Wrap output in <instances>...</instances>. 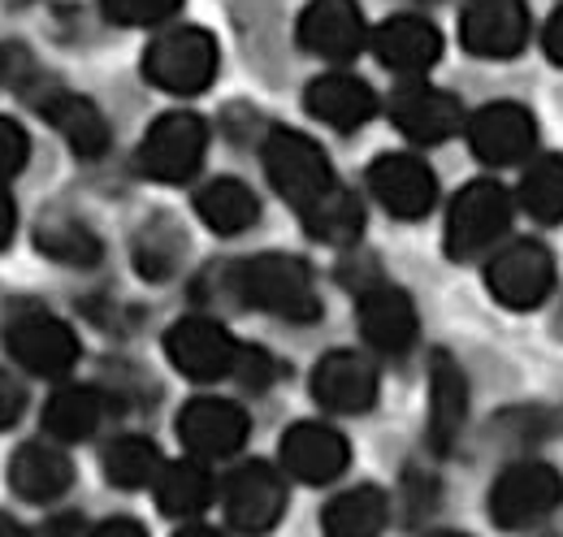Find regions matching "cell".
Listing matches in <instances>:
<instances>
[{
    "label": "cell",
    "mask_w": 563,
    "mask_h": 537,
    "mask_svg": "<svg viewBox=\"0 0 563 537\" xmlns=\"http://www.w3.org/2000/svg\"><path fill=\"white\" fill-rule=\"evenodd\" d=\"M225 277H230L234 299L247 304V308L274 313V317L295 321V326H308V321L321 317V295L312 286V268L299 256L265 252V256L239 261Z\"/></svg>",
    "instance_id": "obj_1"
},
{
    "label": "cell",
    "mask_w": 563,
    "mask_h": 537,
    "mask_svg": "<svg viewBox=\"0 0 563 537\" xmlns=\"http://www.w3.org/2000/svg\"><path fill=\"white\" fill-rule=\"evenodd\" d=\"M212 74H217V40L200 26L165 31L143 53V78L169 96H200Z\"/></svg>",
    "instance_id": "obj_2"
},
{
    "label": "cell",
    "mask_w": 563,
    "mask_h": 537,
    "mask_svg": "<svg viewBox=\"0 0 563 537\" xmlns=\"http://www.w3.org/2000/svg\"><path fill=\"white\" fill-rule=\"evenodd\" d=\"M265 174L282 200L295 204L299 212L334 187V169H330V156L321 152V143L299 131H282V127L265 139Z\"/></svg>",
    "instance_id": "obj_3"
},
{
    "label": "cell",
    "mask_w": 563,
    "mask_h": 537,
    "mask_svg": "<svg viewBox=\"0 0 563 537\" xmlns=\"http://www.w3.org/2000/svg\"><path fill=\"white\" fill-rule=\"evenodd\" d=\"M511 226V200L507 191L494 183V178H482V183H468L451 212H446V256L451 261H473L482 256L486 248H494Z\"/></svg>",
    "instance_id": "obj_4"
},
{
    "label": "cell",
    "mask_w": 563,
    "mask_h": 537,
    "mask_svg": "<svg viewBox=\"0 0 563 537\" xmlns=\"http://www.w3.org/2000/svg\"><path fill=\"white\" fill-rule=\"evenodd\" d=\"M209 127L196 113H165L152 122L135 152V169L152 183H187L205 165Z\"/></svg>",
    "instance_id": "obj_5"
},
{
    "label": "cell",
    "mask_w": 563,
    "mask_h": 537,
    "mask_svg": "<svg viewBox=\"0 0 563 537\" xmlns=\"http://www.w3.org/2000/svg\"><path fill=\"white\" fill-rule=\"evenodd\" d=\"M563 503V476L551 464L520 460L494 481L490 520L498 529H529Z\"/></svg>",
    "instance_id": "obj_6"
},
{
    "label": "cell",
    "mask_w": 563,
    "mask_h": 537,
    "mask_svg": "<svg viewBox=\"0 0 563 537\" xmlns=\"http://www.w3.org/2000/svg\"><path fill=\"white\" fill-rule=\"evenodd\" d=\"M165 355L183 377L217 382V377H234L243 342L209 317H183L165 330Z\"/></svg>",
    "instance_id": "obj_7"
},
{
    "label": "cell",
    "mask_w": 563,
    "mask_h": 537,
    "mask_svg": "<svg viewBox=\"0 0 563 537\" xmlns=\"http://www.w3.org/2000/svg\"><path fill=\"white\" fill-rule=\"evenodd\" d=\"M4 347L35 377H66L78 364V338H74V330L62 317L44 313V308L18 313L4 326Z\"/></svg>",
    "instance_id": "obj_8"
},
{
    "label": "cell",
    "mask_w": 563,
    "mask_h": 537,
    "mask_svg": "<svg viewBox=\"0 0 563 537\" xmlns=\"http://www.w3.org/2000/svg\"><path fill=\"white\" fill-rule=\"evenodd\" d=\"M486 286L503 308L529 313V308L547 304V295L555 291V256L533 239L507 243L486 265Z\"/></svg>",
    "instance_id": "obj_9"
},
{
    "label": "cell",
    "mask_w": 563,
    "mask_h": 537,
    "mask_svg": "<svg viewBox=\"0 0 563 537\" xmlns=\"http://www.w3.org/2000/svg\"><path fill=\"white\" fill-rule=\"evenodd\" d=\"M221 498H225L230 529H239L247 537H265L286 512V481H282V472L274 464L252 460L239 472H230Z\"/></svg>",
    "instance_id": "obj_10"
},
{
    "label": "cell",
    "mask_w": 563,
    "mask_h": 537,
    "mask_svg": "<svg viewBox=\"0 0 563 537\" xmlns=\"http://www.w3.org/2000/svg\"><path fill=\"white\" fill-rule=\"evenodd\" d=\"M460 40L473 57L507 62L529 44V4L525 0H468L460 18Z\"/></svg>",
    "instance_id": "obj_11"
},
{
    "label": "cell",
    "mask_w": 563,
    "mask_h": 537,
    "mask_svg": "<svg viewBox=\"0 0 563 537\" xmlns=\"http://www.w3.org/2000/svg\"><path fill=\"white\" fill-rule=\"evenodd\" d=\"M282 469L290 472L295 481L303 485H330L339 481L347 464H352V447L339 429L330 425H317V420H299L282 434Z\"/></svg>",
    "instance_id": "obj_12"
},
{
    "label": "cell",
    "mask_w": 563,
    "mask_h": 537,
    "mask_svg": "<svg viewBox=\"0 0 563 537\" xmlns=\"http://www.w3.org/2000/svg\"><path fill=\"white\" fill-rule=\"evenodd\" d=\"M368 187H373L377 204H382L390 217H399V221H417V217H424V212L433 208V200H438V178H433V169L424 165L421 156H408V152H386V156H377L373 169H368Z\"/></svg>",
    "instance_id": "obj_13"
},
{
    "label": "cell",
    "mask_w": 563,
    "mask_h": 537,
    "mask_svg": "<svg viewBox=\"0 0 563 537\" xmlns=\"http://www.w3.org/2000/svg\"><path fill=\"white\" fill-rule=\"evenodd\" d=\"M468 143L477 152V161L486 165H516L533 152L538 143V122L525 105L516 100H494L486 109H477L468 118Z\"/></svg>",
    "instance_id": "obj_14"
},
{
    "label": "cell",
    "mask_w": 563,
    "mask_h": 537,
    "mask_svg": "<svg viewBox=\"0 0 563 537\" xmlns=\"http://www.w3.org/2000/svg\"><path fill=\"white\" fill-rule=\"evenodd\" d=\"M178 438L196 460H225L247 442V412L230 399H191L178 412Z\"/></svg>",
    "instance_id": "obj_15"
},
{
    "label": "cell",
    "mask_w": 563,
    "mask_h": 537,
    "mask_svg": "<svg viewBox=\"0 0 563 537\" xmlns=\"http://www.w3.org/2000/svg\"><path fill=\"white\" fill-rule=\"evenodd\" d=\"M312 399L325 412L355 416L377 403V369L360 351H330L312 369Z\"/></svg>",
    "instance_id": "obj_16"
},
{
    "label": "cell",
    "mask_w": 563,
    "mask_h": 537,
    "mask_svg": "<svg viewBox=\"0 0 563 537\" xmlns=\"http://www.w3.org/2000/svg\"><path fill=\"white\" fill-rule=\"evenodd\" d=\"M364 13L355 0H312L299 18V44L325 62H352L364 48Z\"/></svg>",
    "instance_id": "obj_17"
},
{
    "label": "cell",
    "mask_w": 563,
    "mask_h": 537,
    "mask_svg": "<svg viewBox=\"0 0 563 537\" xmlns=\"http://www.w3.org/2000/svg\"><path fill=\"white\" fill-rule=\"evenodd\" d=\"M390 122L408 134L412 143H442L464 127V109L451 91H438V87H404L395 91L390 100Z\"/></svg>",
    "instance_id": "obj_18"
},
{
    "label": "cell",
    "mask_w": 563,
    "mask_h": 537,
    "mask_svg": "<svg viewBox=\"0 0 563 537\" xmlns=\"http://www.w3.org/2000/svg\"><path fill=\"white\" fill-rule=\"evenodd\" d=\"M360 330L364 338L386 351V355H399L417 342V308L412 299L390 286V282H377V286H364L360 291Z\"/></svg>",
    "instance_id": "obj_19"
},
{
    "label": "cell",
    "mask_w": 563,
    "mask_h": 537,
    "mask_svg": "<svg viewBox=\"0 0 563 537\" xmlns=\"http://www.w3.org/2000/svg\"><path fill=\"white\" fill-rule=\"evenodd\" d=\"M464 420H468V382L446 351H433L429 360V447L446 456L460 442Z\"/></svg>",
    "instance_id": "obj_20"
},
{
    "label": "cell",
    "mask_w": 563,
    "mask_h": 537,
    "mask_svg": "<svg viewBox=\"0 0 563 537\" xmlns=\"http://www.w3.org/2000/svg\"><path fill=\"white\" fill-rule=\"evenodd\" d=\"M303 109H308L317 122H325V127L347 134V131H360V127L377 113V96H373V87L360 83L355 74H321L317 83H308Z\"/></svg>",
    "instance_id": "obj_21"
},
{
    "label": "cell",
    "mask_w": 563,
    "mask_h": 537,
    "mask_svg": "<svg viewBox=\"0 0 563 537\" xmlns=\"http://www.w3.org/2000/svg\"><path fill=\"white\" fill-rule=\"evenodd\" d=\"M74 464L66 451L48 447V442H26L13 451L9 460V490L26 503H53L70 490Z\"/></svg>",
    "instance_id": "obj_22"
},
{
    "label": "cell",
    "mask_w": 563,
    "mask_h": 537,
    "mask_svg": "<svg viewBox=\"0 0 563 537\" xmlns=\"http://www.w3.org/2000/svg\"><path fill=\"white\" fill-rule=\"evenodd\" d=\"M40 113L53 122V131L70 143L74 156L96 161V156L109 152V139H113V134H109V122H104V113H100L87 96L48 91V96H40Z\"/></svg>",
    "instance_id": "obj_23"
},
{
    "label": "cell",
    "mask_w": 563,
    "mask_h": 537,
    "mask_svg": "<svg viewBox=\"0 0 563 537\" xmlns=\"http://www.w3.org/2000/svg\"><path fill=\"white\" fill-rule=\"evenodd\" d=\"M373 53H377L382 66L417 74V69H429L442 57V35H438L433 22L404 13V18H390L373 31Z\"/></svg>",
    "instance_id": "obj_24"
},
{
    "label": "cell",
    "mask_w": 563,
    "mask_h": 537,
    "mask_svg": "<svg viewBox=\"0 0 563 537\" xmlns=\"http://www.w3.org/2000/svg\"><path fill=\"white\" fill-rule=\"evenodd\" d=\"M196 212L212 234H243L261 221V200L239 178H212L209 187H200V196H196Z\"/></svg>",
    "instance_id": "obj_25"
},
{
    "label": "cell",
    "mask_w": 563,
    "mask_h": 537,
    "mask_svg": "<svg viewBox=\"0 0 563 537\" xmlns=\"http://www.w3.org/2000/svg\"><path fill=\"white\" fill-rule=\"evenodd\" d=\"M386 520H390L386 494L377 485H355L347 494L330 498L321 529H325V537H382Z\"/></svg>",
    "instance_id": "obj_26"
},
{
    "label": "cell",
    "mask_w": 563,
    "mask_h": 537,
    "mask_svg": "<svg viewBox=\"0 0 563 537\" xmlns=\"http://www.w3.org/2000/svg\"><path fill=\"white\" fill-rule=\"evenodd\" d=\"M104 412H109V399L96 386H62L44 407V429L62 442H82L100 429Z\"/></svg>",
    "instance_id": "obj_27"
},
{
    "label": "cell",
    "mask_w": 563,
    "mask_h": 537,
    "mask_svg": "<svg viewBox=\"0 0 563 537\" xmlns=\"http://www.w3.org/2000/svg\"><path fill=\"white\" fill-rule=\"evenodd\" d=\"M35 248H40L48 261L74 265V268L100 265V256H104L100 234H96L91 226H82L78 217H62V212H53V217H44V221L35 226Z\"/></svg>",
    "instance_id": "obj_28"
},
{
    "label": "cell",
    "mask_w": 563,
    "mask_h": 537,
    "mask_svg": "<svg viewBox=\"0 0 563 537\" xmlns=\"http://www.w3.org/2000/svg\"><path fill=\"white\" fill-rule=\"evenodd\" d=\"M183 252H187L183 226L161 212V217L143 221L140 234H135V273L147 282H169L183 265Z\"/></svg>",
    "instance_id": "obj_29"
},
{
    "label": "cell",
    "mask_w": 563,
    "mask_h": 537,
    "mask_svg": "<svg viewBox=\"0 0 563 537\" xmlns=\"http://www.w3.org/2000/svg\"><path fill=\"white\" fill-rule=\"evenodd\" d=\"M303 230L330 248H352L364 230V208L347 187H330L317 204L303 208Z\"/></svg>",
    "instance_id": "obj_30"
},
{
    "label": "cell",
    "mask_w": 563,
    "mask_h": 537,
    "mask_svg": "<svg viewBox=\"0 0 563 537\" xmlns=\"http://www.w3.org/2000/svg\"><path fill=\"white\" fill-rule=\"evenodd\" d=\"M212 503V476L205 464L187 460V464H165L156 476V507L174 520H191Z\"/></svg>",
    "instance_id": "obj_31"
},
{
    "label": "cell",
    "mask_w": 563,
    "mask_h": 537,
    "mask_svg": "<svg viewBox=\"0 0 563 537\" xmlns=\"http://www.w3.org/2000/svg\"><path fill=\"white\" fill-rule=\"evenodd\" d=\"M161 451H156V442L152 438H140V434H126V438H118L109 451H104V476L113 481V485H122V490H140L147 481H156L161 476Z\"/></svg>",
    "instance_id": "obj_32"
},
{
    "label": "cell",
    "mask_w": 563,
    "mask_h": 537,
    "mask_svg": "<svg viewBox=\"0 0 563 537\" xmlns=\"http://www.w3.org/2000/svg\"><path fill=\"white\" fill-rule=\"evenodd\" d=\"M520 204L547 226L563 221V156H542L529 165L520 183Z\"/></svg>",
    "instance_id": "obj_33"
},
{
    "label": "cell",
    "mask_w": 563,
    "mask_h": 537,
    "mask_svg": "<svg viewBox=\"0 0 563 537\" xmlns=\"http://www.w3.org/2000/svg\"><path fill=\"white\" fill-rule=\"evenodd\" d=\"M100 4H104V18L118 26H156L174 18L183 0H100Z\"/></svg>",
    "instance_id": "obj_34"
},
{
    "label": "cell",
    "mask_w": 563,
    "mask_h": 537,
    "mask_svg": "<svg viewBox=\"0 0 563 537\" xmlns=\"http://www.w3.org/2000/svg\"><path fill=\"white\" fill-rule=\"evenodd\" d=\"M35 78V57L26 44L18 40H4L0 44V91H13V87H26Z\"/></svg>",
    "instance_id": "obj_35"
},
{
    "label": "cell",
    "mask_w": 563,
    "mask_h": 537,
    "mask_svg": "<svg viewBox=\"0 0 563 537\" xmlns=\"http://www.w3.org/2000/svg\"><path fill=\"white\" fill-rule=\"evenodd\" d=\"M31 161V139L13 118H0V178L22 174V165Z\"/></svg>",
    "instance_id": "obj_36"
},
{
    "label": "cell",
    "mask_w": 563,
    "mask_h": 537,
    "mask_svg": "<svg viewBox=\"0 0 563 537\" xmlns=\"http://www.w3.org/2000/svg\"><path fill=\"white\" fill-rule=\"evenodd\" d=\"M234 377H239L247 391H265V386H274L278 364H274V355H269V351H261V347H243Z\"/></svg>",
    "instance_id": "obj_37"
},
{
    "label": "cell",
    "mask_w": 563,
    "mask_h": 537,
    "mask_svg": "<svg viewBox=\"0 0 563 537\" xmlns=\"http://www.w3.org/2000/svg\"><path fill=\"white\" fill-rule=\"evenodd\" d=\"M26 412V391H22V382L18 377H9L4 369H0V429H9V425H18V416Z\"/></svg>",
    "instance_id": "obj_38"
},
{
    "label": "cell",
    "mask_w": 563,
    "mask_h": 537,
    "mask_svg": "<svg viewBox=\"0 0 563 537\" xmlns=\"http://www.w3.org/2000/svg\"><path fill=\"white\" fill-rule=\"evenodd\" d=\"M87 537H147L143 534L140 520H131V516H113V520H104V525H96Z\"/></svg>",
    "instance_id": "obj_39"
},
{
    "label": "cell",
    "mask_w": 563,
    "mask_h": 537,
    "mask_svg": "<svg viewBox=\"0 0 563 537\" xmlns=\"http://www.w3.org/2000/svg\"><path fill=\"white\" fill-rule=\"evenodd\" d=\"M542 44H547V57L563 66V9L551 13V22H547V35H542Z\"/></svg>",
    "instance_id": "obj_40"
},
{
    "label": "cell",
    "mask_w": 563,
    "mask_h": 537,
    "mask_svg": "<svg viewBox=\"0 0 563 537\" xmlns=\"http://www.w3.org/2000/svg\"><path fill=\"white\" fill-rule=\"evenodd\" d=\"M13 226H18V208H13V200H9V191L0 187V248H9Z\"/></svg>",
    "instance_id": "obj_41"
},
{
    "label": "cell",
    "mask_w": 563,
    "mask_h": 537,
    "mask_svg": "<svg viewBox=\"0 0 563 537\" xmlns=\"http://www.w3.org/2000/svg\"><path fill=\"white\" fill-rule=\"evenodd\" d=\"M0 537H31V534H26V529H22L13 516H4V512H0Z\"/></svg>",
    "instance_id": "obj_42"
},
{
    "label": "cell",
    "mask_w": 563,
    "mask_h": 537,
    "mask_svg": "<svg viewBox=\"0 0 563 537\" xmlns=\"http://www.w3.org/2000/svg\"><path fill=\"white\" fill-rule=\"evenodd\" d=\"M178 537H221L217 529H209V525H191V529H183Z\"/></svg>",
    "instance_id": "obj_43"
},
{
    "label": "cell",
    "mask_w": 563,
    "mask_h": 537,
    "mask_svg": "<svg viewBox=\"0 0 563 537\" xmlns=\"http://www.w3.org/2000/svg\"><path fill=\"white\" fill-rule=\"evenodd\" d=\"M429 537H468V534H429Z\"/></svg>",
    "instance_id": "obj_44"
},
{
    "label": "cell",
    "mask_w": 563,
    "mask_h": 537,
    "mask_svg": "<svg viewBox=\"0 0 563 537\" xmlns=\"http://www.w3.org/2000/svg\"><path fill=\"white\" fill-rule=\"evenodd\" d=\"M560 335H563V317H560Z\"/></svg>",
    "instance_id": "obj_45"
}]
</instances>
